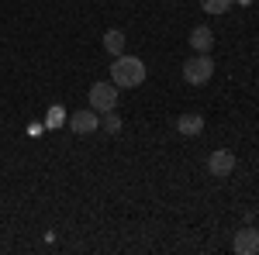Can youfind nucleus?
I'll return each mask as SVG.
<instances>
[{
  "instance_id": "obj_1",
  "label": "nucleus",
  "mask_w": 259,
  "mask_h": 255,
  "mask_svg": "<svg viewBox=\"0 0 259 255\" xmlns=\"http://www.w3.org/2000/svg\"><path fill=\"white\" fill-rule=\"evenodd\" d=\"M111 83L118 90H132V86H142L145 83V62L139 56H114V66H111Z\"/></svg>"
},
{
  "instance_id": "obj_2",
  "label": "nucleus",
  "mask_w": 259,
  "mask_h": 255,
  "mask_svg": "<svg viewBox=\"0 0 259 255\" xmlns=\"http://www.w3.org/2000/svg\"><path fill=\"white\" fill-rule=\"evenodd\" d=\"M211 76H214V59L207 52H197V56H190V59L183 62V79L190 86H204Z\"/></svg>"
},
{
  "instance_id": "obj_3",
  "label": "nucleus",
  "mask_w": 259,
  "mask_h": 255,
  "mask_svg": "<svg viewBox=\"0 0 259 255\" xmlns=\"http://www.w3.org/2000/svg\"><path fill=\"white\" fill-rule=\"evenodd\" d=\"M87 100H90V107H94L97 114H107V111L118 107V86H114V83H94L90 93H87Z\"/></svg>"
},
{
  "instance_id": "obj_4",
  "label": "nucleus",
  "mask_w": 259,
  "mask_h": 255,
  "mask_svg": "<svg viewBox=\"0 0 259 255\" xmlns=\"http://www.w3.org/2000/svg\"><path fill=\"white\" fill-rule=\"evenodd\" d=\"M207 173L218 176V179L232 176V173H235V152H228V148H214V152L207 156Z\"/></svg>"
},
{
  "instance_id": "obj_5",
  "label": "nucleus",
  "mask_w": 259,
  "mask_h": 255,
  "mask_svg": "<svg viewBox=\"0 0 259 255\" xmlns=\"http://www.w3.org/2000/svg\"><path fill=\"white\" fill-rule=\"evenodd\" d=\"M66 124L76 131V135H90V131H97L100 128V114L90 107V111H76V114H69L66 118Z\"/></svg>"
},
{
  "instance_id": "obj_6",
  "label": "nucleus",
  "mask_w": 259,
  "mask_h": 255,
  "mask_svg": "<svg viewBox=\"0 0 259 255\" xmlns=\"http://www.w3.org/2000/svg\"><path fill=\"white\" fill-rule=\"evenodd\" d=\"M232 248H235V255H256L259 252V231L256 228H239L235 231V241H232Z\"/></svg>"
},
{
  "instance_id": "obj_7",
  "label": "nucleus",
  "mask_w": 259,
  "mask_h": 255,
  "mask_svg": "<svg viewBox=\"0 0 259 255\" xmlns=\"http://www.w3.org/2000/svg\"><path fill=\"white\" fill-rule=\"evenodd\" d=\"M190 48H194V52H211V48H214V31H211V28H207V24H197V28H194V31H190Z\"/></svg>"
},
{
  "instance_id": "obj_8",
  "label": "nucleus",
  "mask_w": 259,
  "mask_h": 255,
  "mask_svg": "<svg viewBox=\"0 0 259 255\" xmlns=\"http://www.w3.org/2000/svg\"><path fill=\"white\" fill-rule=\"evenodd\" d=\"M177 131L187 135V138L200 135V131H204V118H200V114H180L177 118Z\"/></svg>"
},
{
  "instance_id": "obj_9",
  "label": "nucleus",
  "mask_w": 259,
  "mask_h": 255,
  "mask_svg": "<svg viewBox=\"0 0 259 255\" xmlns=\"http://www.w3.org/2000/svg\"><path fill=\"white\" fill-rule=\"evenodd\" d=\"M124 31H118V28H111V31H104V48L111 52V56H124Z\"/></svg>"
},
{
  "instance_id": "obj_10",
  "label": "nucleus",
  "mask_w": 259,
  "mask_h": 255,
  "mask_svg": "<svg viewBox=\"0 0 259 255\" xmlns=\"http://www.w3.org/2000/svg\"><path fill=\"white\" fill-rule=\"evenodd\" d=\"M62 124H66V111H62L59 104L49 107V111H45V128H62Z\"/></svg>"
},
{
  "instance_id": "obj_11",
  "label": "nucleus",
  "mask_w": 259,
  "mask_h": 255,
  "mask_svg": "<svg viewBox=\"0 0 259 255\" xmlns=\"http://www.w3.org/2000/svg\"><path fill=\"white\" fill-rule=\"evenodd\" d=\"M232 7V0H200V11L204 14H225Z\"/></svg>"
},
{
  "instance_id": "obj_12",
  "label": "nucleus",
  "mask_w": 259,
  "mask_h": 255,
  "mask_svg": "<svg viewBox=\"0 0 259 255\" xmlns=\"http://www.w3.org/2000/svg\"><path fill=\"white\" fill-rule=\"evenodd\" d=\"M100 128H104V131H111V135H118V131H121V118L114 114V111H107V114L100 118Z\"/></svg>"
},
{
  "instance_id": "obj_13",
  "label": "nucleus",
  "mask_w": 259,
  "mask_h": 255,
  "mask_svg": "<svg viewBox=\"0 0 259 255\" xmlns=\"http://www.w3.org/2000/svg\"><path fill=\"white\" fill-rule=\"evenodd\" d=\"M239 4H245V7H249V4H252V0H239Z\"/></svg>"
}]
</instances>
